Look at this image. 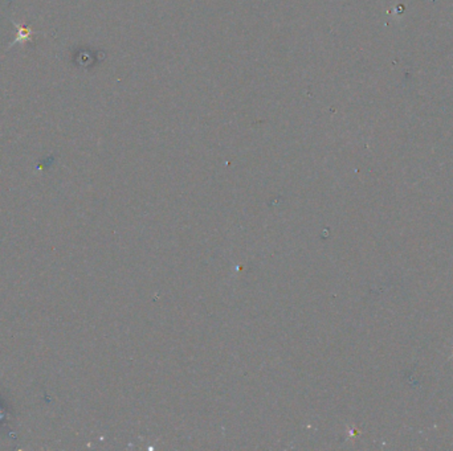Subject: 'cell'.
I'll use <instances>...</instances> for the list:
<instances>
[{
  "mask_svg": "<svg viewBox=\"0 0 453 451\" xmlns=\"http://www.w3.org/2000/svg\"><path fill=\"white\" fill-rule=\"evenodd\" d=\"M12 23H14V25H15V28H16V37H15V40L10 44V47H8V48H12V47L16 45V44L28 43V41L32 40V34H34L32 28H27V27L21 25L20 23H16L15 20H12Z\"/></svg>",
  "mask_w": 453,
  "mask_h": 451,
  "instance_id": "6da1fadb",
  "label": "cell"
}]
</instances>
